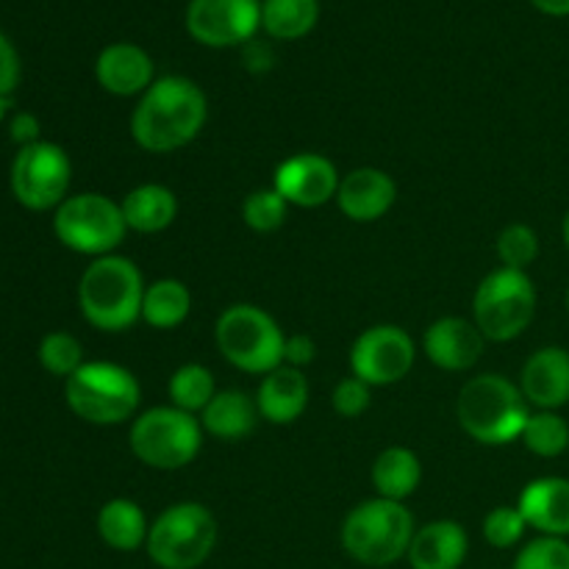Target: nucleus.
Returning a JSON list of instances; mask_svg holds the SVG:
<instances>
[{"label":"nucleus","instance_id":"nucleus-1","mask_svg":"<svg viewBox=\"0 0 569 569\" xmlns=\"http://www.w3.org/2000/svg\"><path fill=\"white\" fill-rule=\"evenodd\" d=\"M209 103L203 89L183 76H167L139 98L131 114V137L148 153L187 148L203 131Z\"/></svg>","mask_w":569,"mask_h":569},{"label":"nucleus","instance_id":"nucleus-2","mask_svg":"<svg viewBox=\"0 0 569 569\" xmlns=\"http://www.w3.org/2000/svg\"><path fill=\"white\" fill-rule=\"evenodd\" d=\"M144 281L139 267L126 256H100L83 270L78 306L83 320L98 331L120 333L142 320Z\"/></svg>","mask_w":569,"mask_h":569},{"label":"nucleus","instance_id":"nucleus-3","mask_svg":"<svg viewBox=\"0 0 569 569\" xmlns=\"http://www.w3.org/2000/svg\"><path fill=\"white\" fill-rule=\"evenodd\" d=\"M456 415H459L467 437L489 445V448H500V445H509L522 437L531 411H528V400L517 383L489 372V376H478L465 383L459 403H456Z\"/></svg>","mask_w":569,"mask_h":569},{"label":"nucleus","instance_id":"nucleus-4","mask_svg":"<svg viewBox=\"0 0 569 569\" xmlns=\"http://www.w3.org/2000/svg\"><path fill=\"white\" fill-rule=\"evenodd\" d=\"M415 517L398 500L372 498L356 506L342 522V548L365 567H389L409 553Z\"/></svg>","mask_w":569,"mask_h":569},{"label":"nucleus","instance_id":"nucleus-5","mask_svg":"<svg viewBox=\"0 0 569 569\" xmlns=\"http://www.w3.org/2000/svg\"><path fill=\"white\" fill-rule=\"evenodd\" d=\"M67 406L92 426H122L142 400L137 376L114 361H87L64 383Z\"/></svg>","mask_w":569,"mask_h":569},{"label":"nucleus","instance_id":"nucleus-6","mask_svg":"<svg viewBox=\"0 0 569 569\" xmlns=\"http://www.w3.org/2000/svg\"><path fill=\"white\" fill-rule=\"evenodd\" d=\"M214 339L228 365L250 372V376H267L283 365L287 337L278 322L259 306H228L217 320Z\"/></svg>","mask_w":569,"mask_h":569},{"label":"nucleus","instance_id":"nucleus-7","mask_svg":"<svg viewBox=\"0 0 569 569\" xmlns=\"http://www.w3.org/2000/svg\"><path fill=\"white\" fill-rule=\"evenodd\" d=\"M131 453L153 470H183L203 448V426L176 406H156L131 426Z\"/></svg>","mask_w":569,"mask_h":569},{"label":"nucleus","instance_id":"nucleus-8","mask_svg":"<svg viewBox=\"0 0 569 569\" xmlns=\"http://www.w3.org/2000/svg\"><path fill=\"white\" fill-rule=\"evenodd\" d=\"M537 315V289L528 272L500 270L489 272L472 298V317L478 331L489 342H511L520 337Z\"/></svg>","mask_w":569,"mask_h":569},{"label":"nucleus","instance_id":"nucleus-9","mask_svg":"<svg viewBox=\"0 0 569 569\" xmlns=\"http://www.w3.org/2000/svg\"><path fill=\"white\" fill-rule=\"evenodd\" d=\"M214 545V515L200 503H176L156 517L144 548L150 561L161 569H198Z\"/></svg>","mask_w":569,"mask_h":569},{"label":"nucleus","instance_id":"nucleus-10","mask_svg":"<svg viewBox=\"0 0 569 569\" xmlns=\"http://www.w3.org/2000/svg\"><path fill=\"white\" fill-rule=\"evenodd\" d=\"M53 231L64 248L100 259L120 248L128 226L120 203L100 192H81L56 209Z\"/></svg>","mask_w":569,"mask_h":569},{"label":"nucleus","instance_id":"nucleus-11","mask_svg":"<svg viewBox=\"0 0 569 569\" xmlns=\"http://www.w3.org/2000/svg\"><path fill=\"white\" fill-rule=\"evenodd\" d=\"M72 164L56 142H33L20 148L11 164V192L17 203L31 211L59 209L70 189Z\"/></svg>","mask_w":569,"mask_h":569},{"label":"nucleus","instance_id":"nucleus-12","mask_svg":"<svg viewBox=\"0 0 569 569\" xmlns=\"http://www.w3.org/2000/svg\"><path fill=\"white\" fill-rule=\"evenodd\" d=\"M417 359L415 339L400 326H372L350 348L353 376L370 387H392L403 381Z\"/></svg>","mask_w":569,"mask_h":569},{"label":"nucleus","instance_id":"nucleus-13","mask_svg":"<svg viewBox=\"0 0 569 569\" xmlns=\"http://www.w3.org/2000/svg\"><path fill=\"white\" fill-rule=\"evenodd\" d=\"M261 28L259 0H189L187 31L206 48H237Z\"/></svg>","mask_w":569,"mask_h":569},{"label":"nucleus","instance_id":"nucleus-14","mask_svg":"<svg viewBox=\"0 0 569 569\" xmlns=\"http://www.w3.org/2000/svg\"><path fill=\"white\" fill-rule=\"evenodd\" d=\"M339 172L331 159L320 153H298L281 161L272 187L281 192L289 206L298 209H320L339 192Z\"/></svg>","mask_w":569,"mask_h":569},{"label":"nucleus","instance_id":"nucleus-15","mask_svg":"<svg viewBox=\"0 0 569 569\" xmlns=\"http://www.w3.org/2000/svg\"><path fill=\"white\" fill-rule=\"evenodd\" d=\"M483 333L465 317H442L422 337V350L439 370L465 372L478 365L483 353Z\"/></svg>","mask_w":569,"mask_h":569},{"label":"nucleus","instance_id":"nucleus-16","mask_svg":"<svg viewBox=\"0 0 569 569\" xmlns=\"http://www.w3.org/2000/svg\"><path fill=\"white\" fill-rule=\"evenodd\" d=\"M395 200H398V183L389 172L376 167H359L339 181L337 206L353 222L381 220L383 214H389Z\"/></svg>","mask_w":569,"mask_h":569},{"label":"nucleus","instance_id":"nucleus-17","mask_svg":"<svg viewBox=\"0 0 569 569\" xmlns=\"http://www.w3.org/2000/svg\"><path fill=\"white\" fill-rule=\"evenodd\" d=\"M94 76L100 87L117 98L144 94L153 87V59L139 44L114 42L100 50L94 61Z\"/></svg>","mask_w":569,"mask_h":569},{"label":"nucleus","instance_id":"nucleus-18","mask_svg":"<svg viewBox=\"0 0 569 569\" xmlns=\"http://www.w3.org/2000/svg\"><path fill=\"white\" fill-rule=\"evenodd\" d=\"M520 392L528 406L539 411H556L569 403V350L542 348L526 361L520 376Z\"/></svg>","mask_w":569,"mask_h":569},{"label":"nucleus","instance_id":"nucleus-19","mask_svg":"<svg viewBox=\"0 0 569 569\" xmlns=\"http://www.w3.org/2000/svg\"><path fill=\"white\" fill-rule=\"evenodd\" d=\"M528 528L542 537H569V481L567 478H537L528 483L517 503Z\"/></svg>","mask_w":569,"mask_h":569},{"label":"nucleus","instance_id":"nucleus-20","mask_svg":"<svg viewBox=\"0 0 569 569\" xmlns=\"http://www.w3.org/2000/svg\"><path fill=\"white\" fill-rule=\"evenodd\" d=\"M256 406H259V415L272 426H292L309 406V378L295 367L281 365L264 376L256 395Z\"/></svg>","mask_w":569,"mask_h":569},{"label":"nucleus","instance_id":"nucleus-21","mask_svg":"<svg viewBox=\"0 0 569 569\" xmlns=\"http://www.w3.org/2000/svg\"><path fill=\"white\" fill-rule=\"evenodd\" d=\"M470 539L453 520H437L422 526L409 545L411 569H459L467 559Z\"/></svg>","mask_w":569,"mask_h":569},{"label":"nucleus","instance_id":"nucleus-22","mask_svg":"<svg viewBox=\"0 0 569 569\" xmlns=\"http://www.w3.org/2000/svg\"><path fill=\"white\" fill-rule=\"evenodd\" d=\"M259 417V406H256V400L248 392L226 389V392H217L214 400L200 411V426L211 437L237 442V439L253 433Z\"/></svg>","mask_w":569,"mask_h":569},{"label":"nucleus","instance_id":"nucleus-23","mask_svg":"<svg viewBox=\"0 0 569 569\" xmlns=\"http://www.w3.org/2000/svg\"><path fill=\"white\" fill-rule=\"evenodd\" d=\"M120 209L128 231L161 233L176 222L178 198L161 183H142L120 200Z\"/></svg>","mask_w":569,"mask_h":569},{"label":"nucleus","instance_id":"nucleus-24","mask_svg":"<svg viewBox=\"0 0 569 569\" xmlns=\"http://www.w3.org/2000/svg\"><path fill=\"white\" fill-rule=\"evenodd\" d=\"M98 533L109 548L120 550V553H131V550L148 545L150 526L144 511L133 500L114 498L100 509Z\"/></svg>","mask_w":569,"mask_h":569},{"label":"nucleus","instance_id":"nucleus-25","mask_svg":"<svg viewBox=\"0 0 569 569\" xmlns=\"http://www.w3.org/2000/svg\"><path fill=\"white\" fill-rule=\"evenodd\" d=\"M420 481L422 465L415 450L409 448H387L372 465V483H376L378 498L403 503L417 492Z\"/></svg>","mask_w":569,"mask_h":569},{"label":"nucleus","instance_id":"nucleus-26","mask_svg":"<svg viewBox=\"0 0 569 569\" xmlns=\"http://www.w3.org/2000/svg\"><path fill=\"white\" fill-rule=\"evenodd\" d=\"M189 311H192V292L187 289V283L176 281V278H161L144 289L142 320L148 326L170 331L187 320Z\"/></svg>","mask_w":569,"mask_h":569},{"label":"nucleus","instance_id":"nucleus-27","mask_svg":"<svg viewBox=\"0 0 569 569\" xmlns=\"http://www.w3.org/2000/svg\"><path fill=\"white\" fill-rule=\"evenodd\" d=\"M320 20V3L317 0H264L261 3V28L272 39H303L315 31Z\"/></svg>","mask_w":569,"mask_h":569},{"label":"nucleus","instance_id":"nucleus-28","mask_svg":"<svg viewBox=\"0 0 569 569\" xmlns=\"http://www.w3.org/2000/svg\"><path fill=\"white\" fill-rule=\"evenodd\" d=\"M167 392H170L176 409L187 411V415H198V411H203L214 400L217 383L209 367L183 365L172 372Z\"/></svg>","mask_w":569,"mask_h":569},{"label":"nucleus","instance_id":"nucleus-29","mask_svg":"<svg viewBox=\"0 0 569 569\" xmlns=\"http://www.w3.org/2000/svg\"><path fill=\"white\" fill-rule=\"evenodd\" d=\"M520 439L539 459H556L569 448V426L556 411H537L528 417Z\"/></svg>","mask_w":569,"mask_h":569},{"label":"nucleus","instance_id":"nucleus-30","mask_svg":"<svg viewBox=\"0 0 569 569\" xmlns=\"http://www.w3.org/2000/svg\"><path fill=\"white\" fill-rule=\"evenodd\" d=\"M289 203L281 198L276 187L272 189H256L244 198L242 203V220L250 231L256 233H272L287 222Z\"/></svg>","mask_w":569,"mask_h":569},{"label":"nucleus","instance_id":"nucleus-31","mask_svg":"<svg viewBox=\"0 0 569 569\" xmlns=\"http://www.w3.org/2000/svg\"><path fill=\"white\" fill-rule=\"evenodd\" d=\"M39 361H42L44 370L50 376H59V378H70L72 372L81 370L87 361H83V348L72 333L64 331H53L39 342Z\"/></svg>","mask_w":569,"mask_h":569},{"label":"nucleus","instance_id":"nucleus-32","mask_svg":"<svg viewBox=\"0 0 569 569\" xmlns=\"http://www.w3.org/2000/svg\"><path fill=\"white\" fill-rule=\"evenodd\" d=\"M539 256V237L531 226H522V222H515V226L503 228L498 237V259L500 264L509 267V270H522L537 261Z\"/></svg>","mask_w":569,"mask_h":569},{"label":"nucleus","instance_id":"nucleus-33","mask_svg":"<svg viewBox=\"0 0 569 569\" xmlns=\"http://www.w3.org/2000/svg\"><path fill=\"white\" fill-rule=\"evenodd\" d=\"M511 569H569V542L559 537H539L517 553Z\"/></svg>","mask_w":569,"mask_h":569},{"label":"nucleus","instance_id":"nucleus-34","mask_svg":"<svg viewBox=\"0 0 569 569\" xmlns=\"http://www.w3.org/2000/svg\"><path fill=\"white\" fill-rule=\"evenodd\" d=\"M526 528L528 522L517 506H498V509L489 511L487 520H483V537H487V542L492 545V548L509 550L520 542Z\"/></svg>","mask_w":569,"mask_h":569},{"label":"nucleus","instance_id":"nucleus-35","mask_svg":"<svg viewBox=\"0 0 569 569\" xmlns=\"http://www.w3.org/2000/svg\"><path fill=\"white\" fill-rule=\"evenodd\" d=\"M370 403H372V387L356 376L345 378V381H339L337 389H333V409H337L339 417L356 420V417H361L367 409H370Z\"/></svg>","mask_w":569,"mask_h":569},{"label":"nucleus","instance_id":"nucleus-36","mask_svg":"<svg viewBox=\"0 0 569 569\" xmlns=\"http://www.w3.org/2000/svg\"><path fill=\"white\" fill-rule=\"evenodd\" d=\"M17 83H20V56H17L14 44L6 39V33L0 31V100L9 98Z\"/></svg>","mask_w":569,"mask_h":569},{"label":"nucleus","instance_id":"nucleus-37","mask_svg":"<svg viewBox=\"0 0 569 569\" xmlns=\"http://www.w3.org/2000/svg\"><path fill=\"white\" fill-rule=\"evenodd\" d=\"M315 339L306 337V333H292V337H287V345H283V365L295 367V370H303L306 365L315 361Z\"/></svg>","mask_w":569,"mask_h":569},{"label":"nucleus","instance_id":"nucleus-38","mask_svg":"<svg viewBox=\"0 0 569 569\" xmlns=\"http://www.w3.org/2000/svg\"><path fill=\"white\" fill-rule=\"evenodd\" d=\"M11 139H14V142H20V148L39 142V120H37V117H33V114H17L14 120H11Z\"/></svg>","mask_w":569,"mask_h":569},{"label":"nucleus","instance_id":"nucleus-39","mask_svg":"<svg viewBox=\"0 0 569 569\" xmlns=\"http://www.w3.org/2000/svg\"><path fill=\"white\" fill-rule=\"evenodd\" d=\"M542 14L550 17H567L569 14V0H531Z\"/></svg>","mask_w":569,"mask_h":569},{"label":"nucleus","instance_id":"nucleus-40","mask_svg":"<svg viewBox=\"0 0 569 569\" xmlns=\"http://www.w3.org/2000/svg\"><path fill=\"white\" fill-rule=\"evenodd\" d=\"M561 233H565V244L569 248V211H567L565 222H561Z\"/></svg>","mask_w":569,"mask_h":569},{"label":"nucleus","instance_id":"nucleus-41","mask_svg":"<svg viewBox=\"0 0 569 569\" xmlns=\"http://www.w3.org/2000/svg\"><path fill=\"white\" fill-rule=\"evenodd\" d=\"M567 309H569V292H567Z\"/></svg>","mask_w":569,"mask_h":569}]
</instances>
